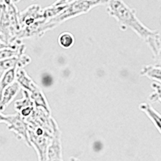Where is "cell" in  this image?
<instances>
[{
  "mask_svg": "<svg viewBox=\"0 0 161 161\" xmlns=\"http://www.w3.org/2000/svg\"><path fill=\"white\" fill-rule=\"evenodd\" d=\"M106 11L110 16L114 17L119 23L122 30L131 29L147 44L156 57L161 47L160 35L158 30H152L141 22L136 15V10L129 7L126 3L120 0L106 1Z\"/></svg>",
  "mask_w": 161,
  "mask_h": 161,
  "instance_id": "obj_1",
  "label": "cell"
},
{
  "mask_svg": "<svg viewBox=\"0 0 161 161\" xmlns=\"http://www.w3.org/2000/svg\"><path fill=\"white\" fill-rule=\"evenodd\" d=\"M0 32L5 37L8 44L19 40L21 32L19 11L14 2L3 1L0 3Z\"/></svg>",
  "mask_w": 161,
  "mask_h": 161,
  "instance_id": "obj_2",
  "label": "cell"
},
{
  "mask_svg": "<svg viewBox=\"0 0 161 161\" xmlns=\"http://www.w3.org/2000/svg\"><path fill=\"white\" fill-rule=\"evenodd\" d=\"M102 4H106V1H71L68 8L55 18L48 20L47 24H48L49 28L53 29L59 24H61L65 20L86 14L92 8Z\"/></svg>",
  "mask_w": 161,
  "mask_h": 161,
  "instance_id": "obj_3",
  "label": "cell"
},
{
  "mask_svg": "<svg viewBox=\"0 0 161 161\" xmlns=\"http://www.w3.org/2000/svg\"><path fill=\"white\" fill-rule=\"evenodd\" d=\"M0 123L7 125L8 129L15 134L17 139L24 140L28 147H31L28 137V126L25 119L21 117L19 114H4L0 112Z\"/></svg>",
  "mask_w": 161,
  "mask_h": 161,
  "instance_id": "obj_4",
  "label": "cell"
},
{
  "mask_svg": "<svg viewBox=\"0 0 161 161\" xmlns=\"http://www.w3.org/2000/svg\"><path fill=\"white\" fill-rule=\"evenodd\" d=\"M46 161H63L62 148L60 143V131L58 127L55 130L47 150Z\"/></svg>",
  "mask_w": 161,
  "mask_h": 161,
  "instance_id": "obj_5",
  "label": "cell"
},
{
  "mask_svg": "<svg viewBox=\"0 0 161 161\" xmlns=\"http://www.w3.org/2000/svg\"><path fill=\"white\" fill-rule=\"evenodd\" d=\"M22 90L17 81L14 82L5 89L0 97V112L3 113L6 108L11 103L14 98L17 96L19 92Z\"/></svg>",
  "mask_w": 161,
  "mask_h": 161,
  "instance_id": "obj_6",
  "label": "cell"
},
{
  "mask_svg": "<svg viewBox=\"0 0 161 161\" xmlns=\"http://www.w3.org/2000/svg\"><path fill=\"white\" fill-rule=\"evenodd\" d=\"M16 81L19 83L21 89L27 91L28 93H31L38 86V85L30 77L24 69L17 70Z\"/></svg>",
  "mask_w": 161,
  "mask_h": 161,
  "instance_id": "obj_7",
  "label": "cell"
},
{
  "mask_svg": "<svg viewBox=\"0 0 161 161\" xmlns=\"http://www.w3.org/2000/svg\"><path fill=\"white\" fill-rule=\"evenodd\" d=\"M139 108L141 111H143L147 114V116L150 119L152 123L155 125L158 131L161 135V114L159 113L156 110L151 106V104L147 103H140L139 106Z\"/></svg>",
  "mask_w": 161,
  "mask_h": 161,
  "instance_id": "obj_8",
  "label": "cell"
},
{
  "mask_svg": "<svg viewBox=\"0 0 161 161\" xmlns=\"http://www.w3.org/2000/svg\"><path fill=\"white\" fill-rule=\"evenodd\" d=\"M18 69H19V67H15L2 73L0 77V97L7 87L16 81V73Z\"/></svg>",
  "mask_w": 161,
  "mask_h": 161,
  "instance_id": "obj_9",
  "label": "cell"
},
{
  "mask_svg": "<svg viewBox=\"0 0 161 161\" xmlns=\"http://www.w3.org/2000/svg\"><path fill=\"white\" fill-rule=\"evenodd\" d=\"M141 76H145L148 78L156 80V82L161 84V66L157 64L145 65L140 71Z\"/></svg>",
  "mask_w": 161,
  "mask_h": 161,
  "instance_id": "obj_10",
  "label": "cell"
},
{
  "mask_svg": "<svg viewBox=\"0 0 161 161\" xmlns=\"http://www.w3.org/2000/svg\"><path fill=\"white\" fill-rule=\"evenodd\" d=\"M23 97L22 98L19 99L15 103V110H16L17 113H19L21 110L27 109L31 106H35L34 103H33L32 100H31V97H30L29 93L25 90H22Z\"/></svg>",
  "mask_w": 161,
  "mask_h": 161,
  "instance_id": "obj_11",
  "label": "cell"
},
{
  "mask_svg": "<svg viewBox=\"0 0 161 161\" xmlns=\"http://www.w3.org/2000/svg\"><path fill=\"white\" fill-rule=\"evenodd\" d=\"M57 42L61 48L68 49L73 46L75 43V38L72 33L69 32V31H64L58 36Z\"/></svg>",
  "mask_w": 161,
  "mask_h": 161,
  "instance_id": "obj_12",
  "label": "cell"
},
{
  "mask_svg": "<svg viewBox=\"0 0 161 161\" xmlns=\"http://www.w3.org/2000/svg\"><path fill=\"white\" fill-rule=\"evenodd\" d=\"M20 57H13V58L5 59V60H0V72L3 73L5 71H8V70L11 69L15 68V67H19L18 64Z\"/></svg>",
  "mask_w": 161,
  "mask_h": 161,
  "instance_id": "obj_13",
  "label": "cell"
},
{
  "mask_svg": "<svg viewBox=\"0 0 161 161\" xmlns=\"http://www.w3.org/2000/svg\"><path fill=\"white\" fill-rule=\"evenodd\" d=\"M151 87L152 89V92L149 94L148 100L151 103L159 102L161 103V84L154 81L151 85Z\"/></svg>",
  "mask_w": 161,
  "mask_h": 161,
  "instance_id": "obj_14",
  "label": "cell"
},
{
  "mask_svg": "<svg viewBox=\"0 0 161 161\" xmlns=\"http://www.w3.org/2000/svg\"><path fill=\"white\" fill-rule=\"evenodd\" d=\"M41 82H42V85L44 86V87H46V83H48V86H52V83H53V77H52L51 75L48 76V79H46L45 76L43 75L42 77V79H41Z\"/></svg>",
  "mask_w": 161,
  "mask_h": 161,
  "instance_id": "obj_15",
  "label": "cell"
},
{
  "mask_svg": "<svg viewBox=\"0 0 161 161\" xmlns=\"http://www.w3.org/2000/svg\"><path fill=\"white\" fill-rule=\"evenodd\" d=\"M153 58H154V60H156V64L161 66V47H160V48L159 49V51H158V53H157V54L156 55V57H154Z\"/></svg>",
  "mask_w": 161,
  "mask_h": 161,
  "instance_id": "obj_16",
  "label": "cell"
},
{
  "mask_svg": "<svg viewBox=\"0 0 161 161\" xmlns=\"http://www.w3.org/2000/svg\"><path fill=\"white\" fill-rule=\"evenodd\" d=\"M0 42H1V43H4V44H7V42H6L5 37L3 36V34L1 32H0Z\"/></svg>",
  "mask_w": 161,
  "mask_h": 161,
  "instance_id": "obj_17",
  "label": "cell"
},
{
  "mask_svg": "<svg viewBox=\"0 0 161 161\" xmlns=\"http://www.w3.org/2000/svg\"><path fill=\"white\" fill-rule=\"evenodd\" d=\"M8 46H10V44H4V43L0 42V50L3 49V48H8Z\"/></svg>",
  "mask_w": 161,
  "mask_h": 161,
  "instance_id": "obj_18",
  "label": "cell"
},
{
  "mask_svg": "<svg viewBox=\"0 0 161 161\" xmlns=\"http://www.w3.org/2000/svg\"><path fill=\"white\" fill-rule=\"evenodd\" d=\"M69 161H80V160H79L78 159H77V158H75V157H71L69 159Z\"/></svg>",
  "mask_w": 161,
  "mask_h": 161,
  "instance_id": "obj_19",
  "label": "cell"
},
{
  "mask_svg": "<svg viewBox=\"0 0 161 161\" xmlns=\"http://www.w3.org/2000/svg\"><path fill=\"white\" fill-rule=\"evenodd\" d=\"M160 23H161V19H160Z\"/></svg>",
  "mask_w": 161,
  "mask_h": 161,
  "instance_id": "obj_20",
  "label": "cell"
}]
</instances>
